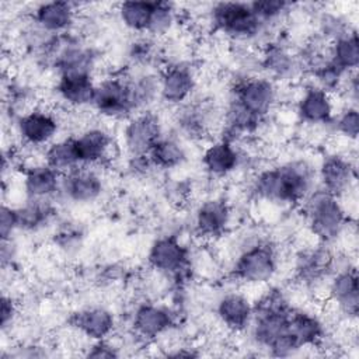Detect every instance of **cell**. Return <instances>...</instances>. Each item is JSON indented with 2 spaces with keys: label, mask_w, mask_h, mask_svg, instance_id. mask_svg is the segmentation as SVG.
<instances>
[{
  "label": "cell",
  "mask_w": 359,
  "mask_h": 359,
  "mask_svg": "<svg viewBox=\"0 0 359 359\" xmlns=\"http://www.w3.org/2000/svg\"><path fill=\"white\" fill-rule=\"evenodd\" d=\"M331 123H334L335 132L348 142H355L358 139L359 112L356 107L345 105L338 114L334 115Z\"/></svg>",
  "instance_id": "obj_33"
},
{
  "label": "cell",
  "mask_w": 359,
  "mask_h": 359,
  "mask_svg": "<svg viewBox=\"0 0 359 359\" xmlns=\"http://www.w3.org/2000/svg\"><path fill=\"white\" fill-rule=\"evenodd\" d=\"M154 3L150 1H123L118 6V15L125 28L133 32H146Z\"/></svg>",
  "instance_id": "obj_31"
},
{
  "label": "cell",
  "mask_w": 359,
  "mask_h": 359,
  "mask_svg": "<svg viewBox=\"0 0 359 359\" xmlns=\"http://www.w3.org/2000/svg\"><path fill=\"white\" fill-rule=\"evenodd\" d=\"M86 356H88V358H116V356H119V352H118V348L114 346L109 341L100 339V341H94V344L88 348Z\"/></svg>",
  "instance_id": "obj_37"
},
{
  "label": "cell",
  "mask_w": 359,
  "mask_h": 359,
  "mask_svg": "<svg viewBox=\"0 0 359 359\" xmlns=\"http://www.w3.org/2000/svg\"><path fill=\"white\" fill-rule=\"evenodd\" d=\"M175 22V10L172 4L164 1H154V8L147 27V34L151 36H161L168 34Z\"/></svg>",
  "instance_id": "obj_32"
},
{
  "label": "cell",
  "mask_w": 359,
  "mask_h": 359,
  "mask_svg": "<svg viewBox=\"0 0 359 359\" xmlns=\"http://www.w3.org/2000/svg\"><path fill=\"white\" fill-rule=\"evenodd\" d=\"M289 331L302 348L316 346L325 337L323 321L314 313L303 309H292Z\"/></svg>",
  "instance_id": "obj_24"
},
{
  "label": "cell",
  "mask_w": 359,
  "mask_h": 359,
  "mask_svg": "<svg viewBox=\"0 0 359 359\" xmlns=\"http://www.w3.org/2000/svg\"><path fill=\"white\" fill-rule=\"evenodd\" d=\"M202 164L209 175L223 178L233 174L240 167L241 153L236 143L219 139L203 150Z\"/></svg>",
  "instance_id": "obj_19"
},
{
  "label": "cell",
  "mask_w": 359,
  "mask_h": 359,
  "mask_svg": "<svg viewBox=\"0 0 359 359\" xmlns=\"http://www.w3.org/2000/svg\"><path fill=\"white\" fill-rule=\"evenodd\" d=\"M163 136L157 115L142 111L129 118L123 128V146L129 157L147 156L156 142Z\"/></svg>",
  "instance_id": "obj_7"
},
{
  "label": "cell",
  "mask_w": 359,
  "mask_h": 359,
  "mask_svg": "<svg viewBox=\"0 0 359 359\" xmlns=\"http://www.w3.org/2000/svg\"><path fill=\"white\" fill-rule=\"evenodd\" d=\"M43 161L62 175L81 165L76 150L74 137L57 139L48 144L43 150Z\"/></svg>",
  "instance_id": "obj_26"
},
{
  "label": "cell",
  "mask_w": 359,
  "mask_h": 359,
  "mask_svg": "<svg viewBox=\"0 0 359 359\" xmlns=\"http://www.w3.org/2000/svg\"><path fill=\"white\" fill-rule=\"evenodd\" d=\"M129 87L135 114L142 112L156 98H160V77L153 73H144L129 79Z\"/></svg>",
  "instance_id": "obj_30"
},
{
  "label": "cell",
  "mask_w": 359,
  "mask_h": 359,
  "mask_svg": "<svg viewBox=\"0 0 359 359\" xmlns=\"http://www.w3.org/2000/svg\"><path fill=\"white\" fill-rule=\"evenodd\" d=\"M261 65L271 77L279 80L294 77L303 67L294 55L279 43H268L262 53Z\"/></svg>",
  "instance_id": "obj_25"
},
{
  "label": "cell",
  "mask_w": 359,
  "mask_h": 359,
  "mask_svg": "<svg viewBox=\"0 0 359 359\" xmlns=\"http://www.w3.org/2000/svg\"><path fill=\"white\" fill-rule=\"evenodd\" d=\"M210 22L217 31L240 41L254 39L265 28V24L257 17L251 4L238 1L213 4Z\"/></svg>",
  "instance_id": "obj_4"
},
{
  "label": "cell",
  "mask_w": 359,
  "mask_h": 359,
  "mask_svg": "<svg viewBox=\"0 0 359 359\" xmlns=\"http://www.w3.org/2000/svg\"><path fill=\"white\" fill-rule=\"evenodd\" d=\"M72 327L91 341L107 339L115 327L114 314L100 306L86 307L76 311L70 318Z\"/></svg>",
  "instance_id": "obj_18"
},
{
  "label": "cell",
  "mask_w": 359,
  "mask_h": 359,
  "mask_svg": "<svg viewBox=\"0 0 359 359\" xmlns=\"http://www.w3.org/2000/svg\"><path fill=\"white\" fill-rule=\"evenodd\" d=\"M330 62L344 73L358 70L359 42L355 29L330 42Z\"/></svg>",
  "instance_id": "obj_27"
},
{
  "label": "cell",
  "mask_w": 359,
  "mask_h": 359,
  "mask_svg": "<svg viewBox=\"0 0 359 359\" xmlns=\"http://www.w3.org/2000/svg\"><path fill=\"white\" fill-rule=\"evenodd\" d=\"M62 174L45 163L28 165L24 171L22 187L27 199H52L60 192Z\"/></svg>",
  "instance_id": "obj_22"
},
{
  "label": "cell",
  "mask_w": 359,
  "mask_h": 359,
  "mask_svg": "<svg viewBox=\"0 0 359 359\" xmlns=\"http://www.w3.org/2000/svg\"><path fill=\"white\" fill-rule=\"evenodd\" d=\"M55 209L50 199H27V202L17 208L18 229L36 230L43 227L53 216Z\"/></svg>",
  "instance_id": "obj_29"
},
{
  "label": "cell",
  "mask_w": 359,
  "mask_h": 359,
  "mask_svg": "<svg viewBox=\"0 0 359 359\" xmlns=\"http://www.w3.org/2000/svg\"><path fill=\"white\" fill-rule=\"evenodd\" d=\"M216 313L220 323L226 325L227 330L240 332L248 328L251 324L254 303L245 293L230 292L219 299Z\"/></svg>",
  "instance_id": "obj_16"
},
{
  "label": "cell",
  "mask_w": 359,
  "mask_h": 359,
  "mask_svg": "<svg viewBox=\"0 0 359 359\" xmlns=\"http://www.w3.org/2000/svg\"><path fill=\"white\" fill-rule=\"evenodd\" d=\"M147 156L156 168L171 170L185 163L187 150L182 143L175 137L161 136Z\"/></svg>",
  "instance_id": "obj_28"
},
{
  "label": "cell",
  "mask_w": 359,
  "mask_h": 359,
  "mask_svg": "<svg viewBox=\"0 0 359 359\" xmlns=\"http://www.w3.org/2000/svg\"><path fill=\"white\" fill-rule=\"evenodd\" d=\"M104 191L101 175L93 165H79L62 175L60 192L66 199L76 203H90L97 201Z\"/></svg>",
  "instance_id": "obj_10"
},
{
  "label": "cell",
  "mask_w": 359,
  "mask_h": 359,
  "mask_svg": "<svg viewBox=\"0 0 359 359\" xmlns=\"http://www.w3.org/2000/svg\"><path fill=\"white\" fill-rule=\"evenodd\" d=\"M328 302L339 311L342 318L355 320L359 307L358 272L353 264L335 271L327 283Z\"/></svg>",
  "instance_id": "obj_9"
},
{
  "label": "cell",
  "mask_w": 359,
  "mask_h": 359,
  "mask_svg": "<svg viewBox=\"0 0 359 359\" xmlns=\"http://www.w3.org/2000/svg\"><path fill=\"white\" fill-rule=\"evenodd\" d=\"M316 170L306 160H290L254 178V194L272 203H300L314 189Z\"/></svg>",
  "instance_id": "obj_1"
},
{
  "label": "cell",
  "mask_w": 359,
  "mask_h": 359,
  "mask_svg": "<svg viewBox=\"0 0 359 359\" xmlns=\"http://www.w3.org/2000/svg\"><path fill=\"white\" fill-rule=\"evenodd\" d=\"M147 261L158 273L178 275L188 265V250L175 236H163L150 245Z\"/></svg>",
  "instance_id": "obj_13"
},
{
  "label": "cell",
  "mask_w": 359,
  "mask_h": 359,
  "mask_svg": "<svg viewBox=\"0 0 359 359\" xmlns=\"http://www.w3.org/2000/svg\"><path fill=\"white\" fill-rule=\"evenodd\" d=\"M93 107L107 118H125L135 114L129 79L108 77L97 83Z\"/></svg>",
  "instance_id": "obj_6"
},
{
  "label": "cell",
  "mask_w": 359,
  "mask_h": 359,
  "mask_svg": "<svg viewBox=\"0 0 359 359\" xmlns=\"http://www.w3.org/2000/svg\"><path fill=\"white\" fill-rule=\"evenodd\" d=\"M320 188L338 199L351 194L356 184V165L342 153H331L318 168Z\"/></svg>",
  "instance_id": "obj_8"
},
{
  "label": "cell",
  "mask_w": 359,
  "mask_h": 359,
  "mask_svg": "<svg viewBox=\"0 0 359 359\" xmlns=\"http://www.w3.org/2000/svg\"><path fill=\"white\" fill-rule=\"evenodd\" d=\"M17 317V304L10 296L3 294L0 300V325L1 330H7Z\"/></svg>",
  "instance_id": "obj_36"
},
{
  "label": "cell",
  "mask_w": 359,
  "mask_h": 359,
  "mask_svg": "<svg viewBox=\"0 0 359 359\" xmlns=\"http://www.w3.org/2000/svg\"><path fill=\"white\" fill-rule=\"evenodd\" d=\"M278 100V88L268 77H247L233 90V101L247 112L264 121Z\"/></svg>",
  "instance_id": "obj_5"
},
{
  "label": "cell",
  "mask_w": 359,
  "mask_h": 359,
  "mask_svg": "<svg viewBox=\"0 0 359 359\" xmlns=\"http://www.w3.org/2000/svg\"><path fill=\"white\" fill-rule=\"evenodd\" d=\"M74 4L67 1H48L39 4L34 11V22L50 35L65 34L74 22Z\"/></svg>",
  "instance_id": "obj_23"
},
{
  "label": "cell",
  "mask_w": 359,
  "mask_h": 359,
  "mask_svg": "<svg viewBox=\"0 0 359 359\" xmlns=\"http://www.w3.org/2000/svg\"><path fill=\"white\" fill-rule=\"evenodd\" d=\"M95 88L97 83L94 81L93 74H60L56 81L57 97L72 108L93 105Z\"/></svg>",
  "instance_id": "obj_20"
},
{
  "label": "cell",
  "mask_w": 359,
  "mask_h": 359,
  "mask_svg": "<svg viewBox=\"0 0 359 359\" xmlns=\"http://www.w3.org/2000/svg\"><path fill=\"white\" fill-rule=\"evenodd\" d=\"M332 95L320 87L309 86L303 90L296 104L299 119L310 126L330 125L337 112Z\"/></svg>",
  "instance_id": "obj_12"
},
{
  "label": "cell",
  "mask_w": 359,
  "mask_h": 359,
  "mask_svg": "<svg viewBox=\"0 0 359 359\" xmlns=\"http://www.w3.org/2000/svg\"><path fill=\"white\" fill-rule=\"evenodd\" d=\"M17 130L25 144L34 147L48 146L55 142L59 121L53 112L43 108H34L18 118Z\"/></svg>",
  "instance_id": "obj_11"
},
{
  "label": "cell",
  "mask_w": 359,
  "mask_h": 359,
  "mask_svg": "<svg viewBox=\"0 0 359 359\" xmlns=\"http://www.w3.org/2000/svg\"><path fill=\"white\" fill-rule=\"evenodd\" d=\"M278 251L268 241H252L237 255L233 273L243 283L259 286L273 278L278 271Z\"/></svg>",
  "instance_id": "obj_3"
},
{
  "label": "cell",
  "mask_w": 359,
  "mask_h": 359,
  "mask_svg": "<svg viewBox=\"0 0 359 359\" xmlns=\"http://www.w3.org/2000/svg\"><path fill=\"white\" fill-rule=\"evenodd\" d=\"M196 87L192 69L184 63L167 66L160 74V98L174 107L185 104Z\"/></svg>",
  "instance_id": "obj_14"
},
{
  "label": "cell",
  "mask_w": 359,
  "mask_h": 359,
  "mask_svg": "<svg viewBox=\"0 0 359 359\" xmlns=\"http://www.w3.org/2000/svg\"><path fill=\"white\" fill-rule=\"evenodd\" d=\"M172 323L174 317L168 309L154 303H143L135 310L132 327L137 337L150 341L164 335Z\"/></svg>",
  "instance_id": "obj_17"
},
{
  "label": "cell",
  "mask_w": 359,
  "mask_h": 359,
  "mask_svg": "<svg viewBox=\"0 0 359 359\" xmlns=\"http://www.w3.org/2000/svg\"><path fill=\"white\" fill-rule=\"evenodd\" d=\"M230 222V208L220 198L203 201L195 212V230L201 237L222 236Z\"/></svg>",
  "instance_id": "obj_21"
},
{
  "label": "cell",
  "mask_w": 359,
  "mask_h": 359,
  "mask_svg": "<svg viewBox=\"0 0 359 359\" xmlns=\"http://www.w3.org/2000/svg\"><path fill=\"white\" fill-rule=\"evenodd\" d=\"M251 8L257 14V17L266 25L282 18L287 11L290 4L280 0H264V1H252L250 3Z\"/></svg>",
  "instance_id": "obj_34"
},
{
  "label": "cell",
  "mask_w": 359,
  "mask_h": 359,
  "mask_svg": "<svg viewBox=\"0 0 359 359\" xmlns=\"http://www.w3.org/2000/svg\"><path fill=\"white\" fill-rule=\"evenodd\" d=\"M303 209L311 236L324 244L339 238L349 223L344 203L321 188L313 189L304 198Z\"/></svg>",
  "instance_id": "obj_2"
},
{
  "label": "cell",
  "mask_w": 359,
  "mask_h": 359,
  "mask_svg": "<svg viewBox=\"0 0 359 359\" xmlns=\"http://www.w3.org/2000/svg\"><path fill=\"white\" fill-rule=\"evenodd\" d=\"M76 150L83 165H97L111 160L115 147L111 133L102 126H88L74 137Z\"/></svg>",
  "instance_id": "obj_15"
},
{
  "label": "cell",
  "mask_w": 359,
  "mask_h": 359,
  "mask_svg": "<svg viewBox=\"0 0 359 359\" xmlns=\"http://www.w3.org/2000/svg\"><path fill=\"white\" fill-rule=\"evenodd\" d=\"M18 229L17 208L3 205L0 209V236L1 240H11L13 233Z\"/></svg>",
  "instance_id": "obj_35"
}]
</instances>
